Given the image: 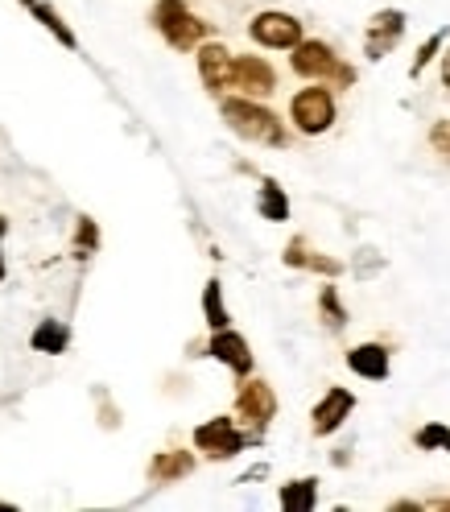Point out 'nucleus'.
<instances>
[{
	"label": "nucleus",
	"mask_w": 450,
	"mask_h": 512,
	"mask_svg": "<svg viewBox=\"0 0 450 512\" xmlns=\"http://www.w3.org/2000/svg\"><path fill=\"white\" fill-rule=\"evenodd\" d=\"M219 112H223V120H228V128H232L236 137L256 141V145H273V149L285 145L281 120H277L269 108H261L256 100H248V95H244V100H223Z\"/></svg>",
	"instance_id": "f257e3e1"
},
{
	"label": "nucleus",
	"mask_w": 450,
	"mask_h": 512,
	"mask_svg": "<svg viewBox=\"0 0 450 512\" xmlns=\"http://www.w3.org/2000/svg\"><path fill=\"white\" fill-rule=\"evenodd\" d=\"M153 29L162 34L174 50H195L199 42H207V34H211V25L203 21V17H195L186 9V0H157L153 5Z\"/></svg>",
	"instance_id": "f03ea898"
},
{
	"label": "nucleus",
	"mask_w": 450,
	"mask_h": 512,
	"mask_svg": "<svg viewBox=\"0 0 450 512\" xmlns=\"http://www.w3.org/2000/svg\"><path fill=\"white\" fill-rule=\"evenodd\" d=\"M289 50H294L289 54V67H294V75H302V79H327V83H335L343 91L356 83V71H351L347 62H339V54L327 42L302 38L298 46H289Z\"/></svg>",
	"instance_id": "7ed1b4c3"
},
{
	"label": "nucleus",
	"mask_w": 450,
	"mask_h": 512,
	"mask_svg": "<svg viewBox=\"0 0 450 512\" xmlns=\"http://www.w3.org/2000/svg\"><path fill=\"white\" fill-rule=\"evenodd\" d=\"M289 120L298 124V133L306 137H318L327 133V128L335 124V100L327 87H302L294 100H289Z\"/></svg>",
	"instance_id": "20e7f679"
},
{
	"label": "nucleus",
	"mask_w": 450,
	"mask_h": 512,
	"mask_svg": "<svg viewBox=\"0 0 450 512\" xmlns=\"http://www.w3.org/2000/svg\"><path fill=\"white\" fill-rule=\"evenodd\" d=\"M248 34H252V42H256V46L289 50V46H298V42H302V21H298L294 13L265 9V13H256V17H252Z\"/></svg>",
	"instance_id": "39448f33"
},
{
	"label": "nucleus",
	"mask_w": 450,
	"mask_h": 512,
	"mask_svg": "<svg viewBox=\"0 0 450 512\" xmlns=\"http://www.w3.org/2000/svg\"><path fill=\"white\" fill-rule=\"evenodd\" d=\"M236 413H240L244 426L265 430V426L277 418V393H273V384H269V380H248V384H240Z\"/></svg>",
	"instance_id": "423d86ee"
},
{
	"label": "nucleus",
	"mask_w": 450,
	"mask_h": 512,
	"mask_svg": "<svg viewBox=\"0 0 450 512\" xmlns=\"http://www.w3.org/2000/svg\"><path fill=\"white\" fill-rule=\"evenodd\" d=\"M244 442H248V438L236 430L232 418H211V422H203V426L195 430V446H199L207 459H232V455L244 451Z\"/></svg>",
	"instance_id": "0eeeda50"
},
{
	"label": "nucleus",
	"mask_w": 450,
	"mask_h": 512,
	"mask_svg": "<svg viewBox=\"0 0 450 512\" xmlns=\"http://www.w3.org/2000/svg\"><path fill=\"white\" fill-rule=\"evenodd\" d=\"M232 87H240L248 100H265V95L277 91V71L269 67L265 58L244 54V58L232 62Z\"/></svg>",
	"instance_id": "6e6552de"
},
{
	"label": "nucleus",
	"mask_w": 450,
	"mask_h": 512,
	"mask_svg": "<svg viewBox=\"0 0 450 512\" xmlns=\"http://www.w3.org/2000/svg\"><path fill=\"white\" fill-rule=\"evenodd\" d=\"M195 50H199V79H203V87L211 95H223L232 87V62H236L232 50L223 42H199Z\"/></svg>",
	"instance_id": "1a4fd4ad"
},
{
	"label": "nucleus",
	"mask_w": 450,
	"mask_h": 512,
	"mask_svg": "<svg viewBox=\"0 0 450 512\" xmlns=\"http://www.w3.org/2000/svg\"><path fill=\"white\" fill-rule=\"evenodd\" d=\"M351 409H356V397H351L347 389H327L323 401H318L314 413H310V430H314V438L335 434V430L347 422V413H351Z\"/></svg>",
	"instance_id": "9d476101"
},
{
	"label": "nucleus",
	"mask_w": 450,
	"mask_h": 512,
	"mask_svg": "<svg viewBox=\"0 0 450 512\" xmlns=\"http://www.w3.org/2000/svg\"><path fill=\"white\" fill-rule=\"evenodd\" d=\"M401 34H405V13H401V9L376 13L372 25H368V38H364V54H368L372 62H380L384 54H389V50L401 42Z\"/></svg>",
	"instance_id": "9b49d317"
},
{
	"label": "nucleus",
	"mask_w": 450,
	"mask_h": 512,
	"mask_svg": "<svg viewBox=\"0 0 450 512\" xmlns=\"http://www.w3.org/2000/svg\"><path fill=\"white\" fill-rule=\"evenodd\" d=\"M207 356H215L219 364H228L236 376H248L252 372V351H248V339L236 335V331H215L211 343H207Z\"/></svg>",
	"instance_id": "f8f14e48"
},
{
	"label": "nucleus",
	"mask_w": 450,
	"mask_h": 512,
	"mask_svg": "<svg viewBox=\"0 0 450 512\" xmlns=\"http://www.w3.org/2000/svg\"><path fill=\"white\" fill-rule=\"evenodd\" d=\"M281 261H285L289 269H314V273H327V277H339V273H343V261H335V256H323V252H310V244H306L302 236L289 240V248H285Z\"/></svg>",
	"instance_id": "ddd939ff"
},
{
	"label": "nucleus",
	"mask_w": 450,
	"mask_h": 512,
	"mask_svg": "<svg viewBox=\"0 0 450 512\" xmlns=\"http://www.w3.org/2000/svg\"><path fill=\"white\" fill-rule=\"evenodd\" d=\"M347 368L364 380H384L389 376V347L384 343H360L356 351H347Z\"/></svg>",
	"instance_id": "4468645a"
},
{
	"label": "nucleus",
	"mask_w": 450,
	"mask_h": 512,
	"mask_svg": "<svg viewBox=\"0 0 450 512\" xmlns=\"http://www.w3.org/2000/svg\"><path fill=\"white\" fill-rule=\"evenodd\" d=\"M195 471V455L190 451H157L153 463H149V479L153 484H178Z\"/></svg>",
	"instance_id": "2eb2a0df"
},
{
	"label": "nucleus",
	"mask_w": 450,
	"mask_h": 512,
	"mask_svg": "<svg viewBox=\"0 0 450 512\" xmlns=\"http://www.w3.org/2000/svg\"><path fill=\"white\" fill-rule=\"evenodd\" d=\"M29 343H34V351H46V356H62V351L71 347V327L58 323V318H46V323H38Z\"/></svg>",
	"instance_id": "dca6fc26"
},
{
	"label": "nucleus",
	"mask_w": 450,
	"mask_h": 512,
	"mask_svg": "<svg viewBox=\"0 0 450 512\" xmlns=\"http://www.w3.org/2000/svg\"><path fill=\"white\" fill-rule=\"evenodd\" d=\"M256 211H261V219H269V223H285V219H289V199H285V190H281L273 178L261 182V195H256Z\"/></svg>",
	"instance_id": "f3484780"
},
{
	"label": "nucleus",
	"mask_w": 450,
	"mask_h": 512,
	"mask_svg": "<svg viewBox=\"0 0 450 512\" xmlns=\"http://www.w3.org/2000/svg\"><path fill=\"white\" fill-rule=\"evenodd\" d=\"M318 504V479H294L281 484V508L285 512H310Z\"/></svg>",
	"instance_id": "a211bd4d"
},
{
	"label": "nucleus",
	"mask_w": 450,
	"mask_h": 512,
	"mask_svg": "<svg viewBox=\"0 0 450 512\" xmlns=\"http://www.w3.org/2000/svg\"><path fill=\"white\" fill-rule=\"evenodd\" d=\"M29 13H34V17H38V21H42V25L50 29V34H54L62 46H67V50H75V46H79V38L71 34V25L58 17V9H54V5H46V0H34V5H29Z\"/></svg>",
	"instance_id": "6ab92c4d"
},
{
	"label": "nucleus",
	"mask_w": 450,
	"mask_h": 512,
	"mask_svg": "<svg viewBox=\"0 0 450 512\" xmlns=\"http://www.w3.org/2000/svg\"><path fill=\"white\" fill-rule=\"evenodd\" d=\"M203 314H207V327H211V331H223V327L232 323L228 306H223V285H219L215 277L203 285Z\"/></svg>",
	"instance_id": "aec40b11"
},
{
	"label": "nucleus",
	"mask_w": 450,
	"mask_h": 512,
	"mask_svg": "<svg viewBox=\"0 0 450 512\" xmlns=\"http://www.w3.org/2000/svg\"><path fill=\"white\" fill-rule=\"evenodd\" d=\"M318 310H323V323H327L331 331H343V327H347V310H343V302H339L335 285H323V294H318Z\"/></svg>",
	"instance_id": "412c9836"
},
{
	"label": "nucleus",
	"mask_w": 450,
	"mask_h": 512,
	"mask_svg": "<svg viewBox=\"0 0 450 512\" xmlns=\"http://www.w3.org/2000/svg\"><path fill=\"white\" fill-rule=\"evenodd\" d=\"M95 244H100V228H95L91 215H83L79 228H75V256H79V261H87V256L95 252Z\"/></svg>",
	"instance_id": "4be33fe9"
},
{
	"label": "nucleus",
	"mask_w": 450,
	"mask_h": 512,
	"mask_svg": "<svg viewBox=\"0 0 450 512\" xmlns=\"http://www.w3.org/2000/svg\"><path fill=\"white\" fill-rule=\"evenodd\" d=\"M442 42H446V29H438V34H430V38L422 42V50H417V58H413V67H409V75H413V79H422V71L430 67V62H434V58H438Z\"/></svg>",
	"instance_id": "5701e85b"
},
{
	"label": "nucleus",
	"mask_w": 450,
	"mask_h": 512,
	"mask_svg": "<svg viewBox=\"0 0 450 512\" xmlns=\"http://www.w3.org/2000/svg\"><path fill=\"white\" fill-rule=\"evenodd\" d=\"M446 438H450V430L442 422H430V426L417 430V446H422V451H434V446H442Z\"/></svg>",
	"instance_id": "b1692460"
},
{
	"label": "nucleus",
	"mask_w": 450,
	"mask_h": 512,
	"mask_svg": "<svg viewBox=\"0 0 450 512\" xmlns=\"http://www.w3.org/2000/svg\"><path fill=\"white\" fill-rule=\"evenodd\" d=\"M430 145H434L442 157H450V120H438V124L430 128Z\"/></svg>",
	"instance_id": "393cba45"
},
{
	"label": "nucleus",
	"mask_w": 450,
	"mask_h": 512,
	"mask_svg": "<svg viewBox=\"0 0 450 512\" xmlns=\"http://www.w3.org/2000/svg\"><path fill=\"white\" fill-rule=\"evenodd\" d=\"M393 508H397V512H417V508H422V504H417V500H397Z\"/></svg>",
	"instance_id": "a878e982"
},
{
	"label": "nucleus",
	"mask_w": 450,
	"mask_h": 512,
	"mask_svg": "<svg viewBox=\"0 0 450 512\" xmlns=\"http://www.w3.org/2000/svg\"><path fill=\"white\" fill-rule=\"evenodd\" d=\"M442 83H446V87H450V50H446V54H442Z\"/></svg>",
	"instance_id": "bb28decb"
},
{
	"label": "nucleus",
	"mask_w": 450,
	"mask_h": 512,
	"mask_svg": "<svg viewBox=\"0 0 450 512\" xmlns=\"http://www.w3.org/2000/svg\"><path fill=\"white\" fill-rule=\"evenodd\" d=\"M5 232H9V219H5V215H0V240H5Z\"/></svg>",
	"instance_id": "cd10ccee"
},
{
	"label": "nucleus",
	"mask_w": 450,
	"mask_h": 512,
	"mask_svg": "<svg viewBox=\"0 0 450 512\" xmlns=\"http://www.w3.org/2000/svg\"><path fill=\"white\" fill-rule=\"evenodd\" d=\"M0 281H5V252H0Z\"/></svg>",
	"instance_id": "c85d7f7f"
},
{
	"label": "nucleus",
	"mask_w": 450,
	"mask_h": 512,
	"mask_svg": "<svg viewBox=\"0 0 450 512\" xmlns=\"http://www.w3.org/2000/svg\"><path fill=\"white\" fill-rule=\"evenodd\" d=\"M442 446H446V451H450V438H446V442H442Z\"/></svg>",
	"instance_id": "c756f323"
}]
</instances>
